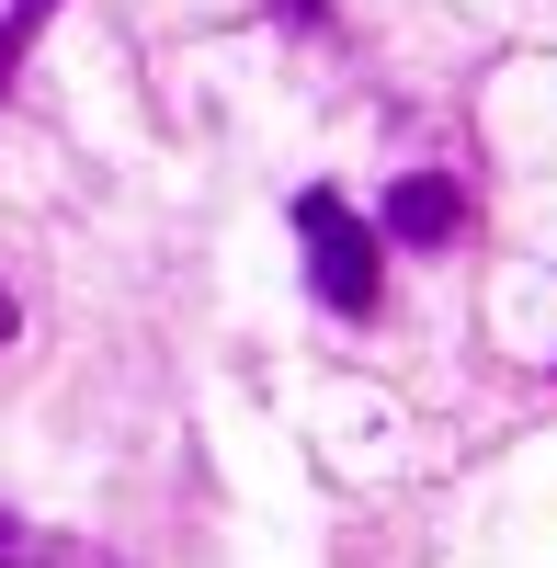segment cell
Wrapping results in <instances>:
<instances>
[{"mask_svg": "<svg viewBox=\"0 0 557 568\" xmlns=\"http://www.w3.org/2000/svg\"><path fill=\"white\" fill-rule=\"evenodd\" d=\"M387 240H409V251L467 240V194H455V171H409V182H387Z\"/></svg>", "mask_w": 557, "mask_h": 568, "instance_id": "2", "label": "cell"}, {"mask_svg": "<svg viewBox=\"0 0 557 568\" xmlns=\"http://www.w3.org/2000/svg\"><path fill=\"white\" fill-rule=\"evenodd\" d=\"M12 329H23V307H12V284H0V342H12Z\"/></svg>", "mask_w": 557, "mask_h": 568, "instance_id": "5", "label": "cell"}, {"mask_svg": "<svg viewBox=\"0 0 557 568\" xmlns=\"http://www.w3.org/2000/svg\"><path fill=\"white\" fill-rule=\"evenodd\" d=\"M0 568H58V546H45L34 524H12V511H0Z\"/></svg>", "mask_w": 557, "mask_h": 568, "instance_id": "4", "label": "cell"}, {"mask_svg": "<svg viewBox=\"0 0 557 568\" xmlns=\"http://www.w3.org/2000/svg\"><path fill=\"white\" fill-rule=\"evenodd\" d=\"M45 12H58V0H0V103H12V69H23V45L45 34Z\"/></svg>", "mask_w": 557, "mask_h": 568, "instance_id": "3", "label": "cell"}, {"mask_svg": "<svg viewBox=\"0 0 557 568\" xmlns=\"http://www.w3.org/2000/svg\"><path fill=\"white\" fill-rule=\"evenodd\" d=\"M296 240H307L318 307H331V318H376V296H387V251H376V227H364L331 182H307V194H296Z\"/></svg>", "mask_w": 557, "mask_h": 568, "instance_id": "1", "label": "cell"}]
</instances>
